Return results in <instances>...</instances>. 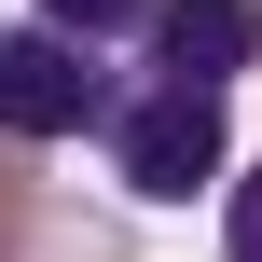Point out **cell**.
<instances>
[{
  "instance_id": "5b68a950",
  "label": "cell",
  "mask_w": 262,
  "mask_h": 262,
  "mask_svg": "<svg viewBox=\"0 0 262 262\" xmlns=\"http://www.w3.org/2000/svg\"><path fill=\"white\" fill-rule=\"evenodd\" d=\"M166 0H41V28H69V41H111V28H152Z\"/></svg>"
},
{
  "instance_id": "7a4b0ae2",
  "label": "cell",
  "mask_w": 262,
  "mask_h": 262,
  "mask_svg": "<svg viewBox=\"0 0 262 262\" xmlns=\"http://www.w3.org/2000/svg\"><path fill=\"white\" fill-rule=\"evenodd\" d=\"M111 69H97V41H69V28H0V138H83V124H111Z\"/></svg>"
},
{
  "instance_id": "8992f818",
  "label": "cell",
  "mask_w": 262,
  "mask_h": 262,
  "mask_svg": "<svg viewBox=\"0 0 262 262\" xmlns=\"http://www.w3.org/2000/svg\"><path fill=\"white\" fill-rule=\"evenodd\" d=\"M28 221H41V180H28L14 152H0V262H14V235H28Z\"/></svg>"
},
{
  "instance_id": "277c9868",
  "label": "cell",
  "mask_w": 262,
  "mask_h": 262,
  "mask_svg": "<svg viewBox=\"0 0 262 262\" xmlns=\"http://www.w3.org/2000/svg\"><path fill=\"white\" fill-rule=\"evenodd\" d=\"M14 262H124V221H83V207L41 193V221L14 235Z\"/></svg>"
},
{
  "instance_id": "52a82bcc",
  "label": "cell",
  "mask_w": 262,
  "mask_h": 262,
  "mask_svg": "<svg viewBox=\"0 0 262 262\" xmlns=\"http://www.w3.org/2000/svg\"><path fill=\"white\" fill-rule=\"evenodd\" d=\"M221 262H262V166L235 180V221H221Z\"/></svg>"
},
{
  "instance_id": "6da1fadb",
  "label": "cell",
  "mask_w": 262,
  "mask_h": 262,
  "mask_svg": "<svg viewBox=\"0 0 262 262\" xmlns=\"http://www.w3.org/2000/svg\"><path fill=\"white\" fill-rule=\"evenodd\" d=\"M221 83H180V69H138L124 97H111V180L138 193V207H180L193 180H221Z\"/></svg>"
},
{
  "instance_id": "3957f363",
  "label": "cell",
  "mask_w": 262,
  "mask_h": 262,
  "mask_svg": "<svg viewBox=\"0 0 262 262\" xmlns=\"http://www.w3.org/2000/svg\"><path fill=\"white\" fill-rule=\"evenodd\" d=\"M262 55V0H166L152 14V69H180V83H235Z\"/></svg>"
}]
</instances>
